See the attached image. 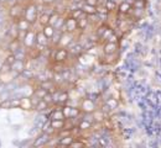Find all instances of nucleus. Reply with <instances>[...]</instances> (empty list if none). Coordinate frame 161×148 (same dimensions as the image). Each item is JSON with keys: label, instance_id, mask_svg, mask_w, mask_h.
Segmentation results:
<instances>
[{"label": "nucleus", "instance_id": "26", "mask_svg": "<svg viewBox=\"0 0 161 148\" xmlns=\"http://www.w3.org/2000/svg\"><path fill=\"white\" fill-rule=\"evenodd\" d=\"M72 3H75V4H77V5H80L82 3H84V0H72Z\"/></svg>", "mask_w": 161, "mask_h": 148}, {"label": "nucleus", "instance_id": "22", "mask_svg": "<svg viewBox=\"0 0 161 148\" xmlns=\"http://www.w3.org/2000/svg\"><path fill=\"white\" fill-rule=\"evenodd\" d=\"M48 91L46 90V89H43L42 86H40V85H36V88H35V90H34V94L36 95V96H39L40 99H43V96L47 94Z\"/></svg>", "mask_w": 161, "mask_h": 148}, {"label": "nucleus", "instance_id": "19", "mask_svg": "<svg viewBox=\"0 0 161 148\" xmlns=\"http://www.w3.org/2000/svg\"><path fill=\"white\" fill-rule=\"evenodd\" d=\"M131 5L135 9H146L149 5V0H131Z\"/></svg>", "mask_w": 161, "mask_h": 148}, {"label": "nucleus", "instance_id": "18", "mask_svg": "<svg viewBox=\"0 0 161 148\" xmlns=\"http://www.w3.org/2000/svg\"><path fill=\"white\" fill-rule=\"evenodd\" d=\"M68 15H69L71 18L76 19V20H80V18H83L86 14H84V11L80 9V6H77V8H75V9H71L69 13H68Z\"/></svg>", "mask_w": 161, "mask_h": 148}, {"label": "nucleus", "instance_id": "5", "mask_svg": "<svg viewBox=\"0 0 161 148\" xmlns=\"http://www.w3.org/2000/svg\"><path fill=\"white\" fill-rule=\"evenodd\" d=\"M64 117L66 119H73V117H80L83 115V112L80 111V106H73L71 104H66L62 109Z\"/></svg>", "mask_w": 161, "mask_h": 148}, {"label": "nucleus", "instance_id": "17", "mask_svg": "<svg viewBox=\"0 0 161 148\" xmlns=\"http://www.w3.org/2000/svg\"><path fill=\"white\" fill-rule=\"evenodd\" d=\"M78 21V28L82 32H86V30L89 28V19H88V15H84L83 18H80Z\"/></svg>", "mask_w": 161, "mask_h": 148}, {"label": "nucleus", "instance_id": "10", "mask_svg": "<svg viewBox=\"0 0 161 148\" xmlns=\"http://www.w3.org/2000/svg\"><path fill=\"white\" fill-rule=\"evenodd\" d=\"M19 109H22V110H25V111H31V110H34L35 106H34L32 101H31V98H29V96L20 98V106H19Z\"/></svg>", "mask_w": 161, "mask_h": 148}, {"label": "nucleus", "instance_id": "3", "mask_svg": "<svg viewBox=\"0 0 161 148\" xmlns=\"http://www.w3.org/2000/svg\"><path fill=\"white\" fill-rule=\"evenodd\" d=\"M78 106H80V111H82L83 114H93V112L98 109V104H97L93 99H91L88 95L80 98V103H78Z\"/></svg>", "mask_w": 161, "mask_h": 148}, {"label": "nucleus", "instance_id": "1", "mask_svg": "<svg viewBox=\"0 0 161 148\" xmlns=\"http://www.w3.org/2000/svg\"><path fill=\"white\" fill-rule=\"evenodd\" d=\"M25 5L24 3H14L13 5H10V8L8 9V18L10 21L16 22L20 20L21 18H24V13H25Z\"/></svg>", "mask_w": 161, "mask_h": 148}, {"label": "nucleus", "instance_id": "16", "mask_svg": "<svg viewBox=\"0 0 161 148\" xmlns=\"http://www.w3.org/2000/svg\"><path fill=\"white\" fill-rule=\"evenodd\" d=\"M50 19H51V15L47 14V13H41L39 14V18H37V25L41 26H45V25H48L50 23Z\"/></svg>", "mask_w": 161, "mask_h": 148}, {"label": "nucleus", "instance_id": "12", "mask_svg": "<svg viewBox=\"0 0 161 148\" xmlns=\"http://www.w3.org/2000/svg\"><path fill=\"white\" fill-rule=\"evenodd\" d=\"M41 31L43 32V35L48 38V40H51L53 36H55V33H56V28H55V26H52L51 23H48V25H45V26H42V28H41Z\"/></svg>", "mask_w": 161, "mask_h": 148}, {"label": "nucleus", "instance_id": "13", "mask_svg": "<svg viewBox=\"0 0 161 148\" xmlns=\"http://www.w3.org/2000/svg\"><path fill=\"white\" fill-rule=\"evenodd\" d=\"M47 119H50V120H66L63 111L57 110V109H52V111L47 115Z\"/></svg>", "mask_w": 161, "mask_h": 148}, {"label": "nucleus", "instance_id": "21", "mask_svg": "<svg viewBox=\"0 0 161 148\" xmlns=\"http://www.w3.org/2000/svg\"><path fill=\"white\" fill-rule=\"evenodd\" d=\"M105 8L109 13H114L118 10V1L117 0H108L105 3Z\"/></svg>", "mask_w": 161, "mask_h": 148}, {"label": "nucleus", "instance_id": "20", "mask_svg": "<svg viewBox=\"0 0 161 148\" xmlns=\"http://www.w3.org/2000/svg\"><path fill=\"white\" fill-rule=\"evenodd\" d=\"M51 126L53 127V130L57 132L66 126V120H51Z\"/></svg>", "mask_w": 161, "mask_h": 148}, {"label": "nucleus", "instance_id": "11", "mask_svg": "<svg viewBox=\"0 0 161 148\" xmlns=\"http://www.w3.org/2000/svg\"><path fill=\"white\" fill-rule=\"evenodd\" d=\"M104 103L110 107L112 111H115V110L119 107V105H120L119 98H115V96H109V98H107V99L104 100Z\"/></svg>", "mask_w": 161, "mask_h": 148}, {"label": "nucleus", "instance_id": "9", "mask_svg": "<svg viewBox=\"0 0 161 148\" xmlns=\"http://www.w3.org/2000/svg\"><path fill=\"white\" fill-rule=\"evenodd\" d=\"M16 26H18L19 31H24V32H27L31 28H34V25L30 21H27L25 18H21L20 20H18L16 21Z\"/></svg>", "mask_w": 161, "mask_h": 148}, {"label": "nucleus", "instance_id": "23", "mask_svg": "<svg viewBox=\"0 0 161 148\" xmlns=\"http://www.w3.org/2000/svg\"><path fill=\"white\" fill-rule=\"evenodd\" d=\"M43 100H45V101H46L48 105H53V103H55V101H53V94L48 91V93H47V94L43 96Z\"/></svg>", "mask_w": 161, "mask_h": 148}, {"label": "nucleus", "instance_id": "24", "mask_svg": "<svg viewBox=\"0 0 161 148\" xmlns=\"http://www.w3.org/2000/svg\"><path fill=\"white\" fill-rule=\"evenodd\" d=\"M19 106H20V99L11 100V107H19Z\"/></svg>", "mask_w": 161, "mask_h": 148}, {"label": "nucleus", "instance_id": "7", "mask_svg": "<svg viewBox=\"0 0 161 148\" xmlns=\"http://www.w3.org/2000/svg\"><path fill=\"white\" fill-rule=\"evenodd\" d=\"M133 10V5H131V0H121L120 3H118V14L120 15H129Z\"/></svg>", "mask_w": 161, "mask_h": 148}, {"label": "nucleus", "instance_id": "15", "mask_svg": "<svg viewBox=\"0 0 161 148\" xmlns=\"http://www.w3.org/2000/svg\"><path fill=\"white\" fill-rule=\"evenodd\" d=\"M75 138H76V137H75L73 135L61 137V138H58V146H62V147H69L71 143L75 141Z\"/></svg>", "mask_w": 161, "mask_h": 148}, {"label": "nucleus", "instance_id": "14", "mask_svg": "<svg viewBox=\"0 0 161 148\" xmlns=\"http://www.w3.org/2000/svg\"><path fill=\"white\" fill-rule=\"evenodd\" d=\"M80 8L84 11L86 15H94V14H97V6H94V5H89V4L82 3L80 5Z\"/></svg>", "mask_w": 161, "mask_h": 148}, {"label": "nucleus", "instance_id": "8", "mask_svg": "<svg viewBox=\"0 0 161 148\" xmlns=\"http://www.w3.org/2000/svg\"><path fill=\"white\" fill-rule=\"evenodd\" d=\"M26 59H22V58H18L14 63L11 64V72L15 73L16 75H20L21 73L26 69Z\"/></svg>", "mask_w": 161, "mask_h": 148}, {"label": "nucleus", "instance_id": "2", "mask_svg": "<svg viewBox=\"0 0 161 148\" xmlns=\"http://www.w3.org/2000/svg\"><path fill=\"white\" fill-rule=\"evenodd\" d=\"M24 18L30 21L32 25H35L37 22L39 18V6L36 1H29L25 5V13H24Z\"/></svg>", "mask_w": 161, "mask_h": 148}, {"label": "nucleus", "instance_id": "6", "mask_svg": "<svg viewBox=\"0 0 161 148\" xmlns=\"http://www.w3.org/2000/svg\"><path fill=\"white\" fill-rule=\"evenodd\" d=\"M102 53L104 54H114L120 52V43L119 42H105L102 44Z\"/></svg>", "mask_w": 161, "mask_h": 148}, {"label": "nucleus", "instance_id": "4", "mask_svg": "<svg viewBox=\"0 0 161 148\" xmlns=\"http://www.w3.org/2000/svg\"><path fill=\"white\" fill-rule=\"evenodd\" d=\"M36 30L35 28H31L30 31H27L22 38V46L26 48V49H30V48H34L36 46Z\"/></svg>", "mask_w": 161, "mask_h": 148}, {"label": "nucleus", "instance_id": "25", "mask_svg": "<svg viewBox=\"0 0 161 148\" xmlns=\"http://www.w3.org/2000/svg\"><path fill=\"white\" fill-rule=\"evenodd\" d=\"M86 4H89V5H94V6H98V0H84Z\"/></svg>", "mask_w": 161, "mask_h": 148}]
</instances>
